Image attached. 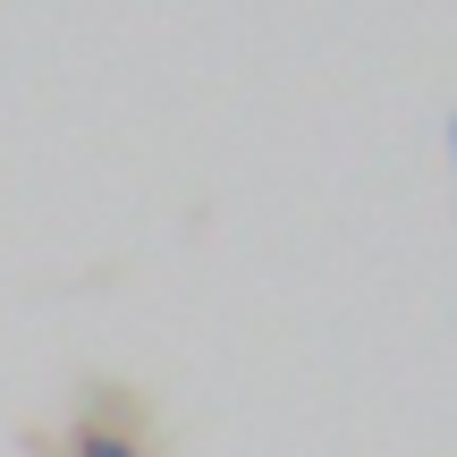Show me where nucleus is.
<instances>
[{"label":"nucleus","instance_id":"nucleus-2","mask_svg":"<svg viewBox=\"0 0 457 457\" xmlns=\"http://www.w3.org/2000/svg\"><path fill=\"white\" fill-rule=\"evenodd\" d=\"M449 162H457V111H449Z\"/></svg>","mask_w":457,"mask_h":457},{"label":"nucleus","instance_id":"nucleus-1","mask_svg":"<svg viewBox=\"0 0 457 457\" xmlns=\"http://www.w3.org/2000/svg\"><path fill=\"white\" fill-rule=\"evenodd\" d=\"M68 457H145V441H136V432H111V424H94V415H85V424L68 432Z\"/></svg>","mask_w":457,"mask_h":457}]
</instances>
